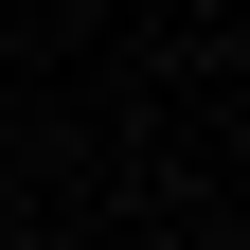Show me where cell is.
Masks as SVG:
<instances>
[]
</instances>
